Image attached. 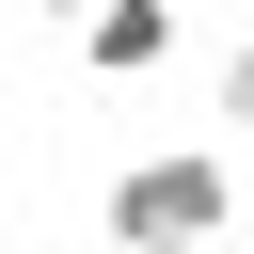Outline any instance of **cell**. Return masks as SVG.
Wrapping results in <instances>:
<instances>
[{
	"mask_svg": "<svg viewBox=\"0 0 254 254\" xmlns=\"http://www.w3.org/2000/svg\"><path fill=\"white\" fill-rule=\"evenodd\" d=\"M95 222H111V238H222V222H238V175H222L206 143H175V159H127V175L95 190Z\"/></svg>",
	"mask_w": 254,
	"mask_h": 254,
	"instance_id": "obj_1",
	"label": "cell"
},
{
	"mask_svg": "<svg viewBox=\"0 0 254 254\" xmlns=\"http://www.w3.org/2000/svg\"><path fill=\"white\" fill-rule=\"evenodd\" d=\"M64 32H79L95 79H159V64H175V0H79Z\"/></svg>",
	"mask_w": 254,
	"mask_h": 254,
	"instance_id": "obj_2",
	"label": "cell"
},
{
	"mask_svg": "<svg viewBox=\"0 0 254 254\" xmlns=\"http://www.w3.org/2000/svg\"><path fill=\"white\" fill-rule=\"evenodd\" d=\"M206 95H222V127H254V32L222 48V79H206Z\"/></svg>",
	"mask_w": 254,
	"mask_h": 254,
	"instance_id": "obj_3",
	"label": "cell"
}]
</instances>
